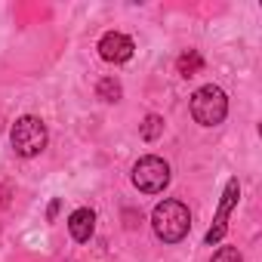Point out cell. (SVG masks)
Wrapping results in <instances>:
<instances>
[{"label": "cell", "instance_id": "6da1fadb", "mask_svg": "<svg viewBox=\"0 0 262 262\" xmlns=\"http://www.w3.org/2000/svg\"><path fill=\"white\" fill-rule=\"evenodd\" d=\"M151 225H155V234L164 241V244H176L188 234L191 228V216H188V207L182 201H164L155 207L151 213Z\"/></svg>", "mask_w": 262, "mask_h": 262}, {"label": "cell", "instance_id": "7a4b0ae2", "mask_svg": "<svg viewBox=\"0 0 262 262\" xmlns=\"http://www.w3.org/2000/svg\"><path fill=\"white\" fill-rule=\"evenodd\" d=\"M225 114H228V99L219 86L207 83L191 96V117L201 126H216V123L225 120Z\"/></svg>", "mask_w": 262, "mask_h": 262}, {"label": "cell", "instance_id": "3957f363", "mask_svg": "<svg viewBox=\"0 0 262 262\" xmlns=\"http://www.w3.org/2000/svg\"><path fill=\"white\" fill-rule=\"evenodd\" d=\"M10 139H13L16 155L34 158V155H40V151L47 148V123H43L40 117H34V114H25V117L16 120Z\"/></svg>", "mask_w": 262, "mask_h": 262}, {"label": "cell", "instance_id": "277c9868", "mask_svg": "<svg viewBox=\"0 0 262 262\" xmlns=\"http://www.w3.org/2000/svg\"><path fill=\"white\" fill-rule=\"evenodd\" d=\"M133 185L145 194H158L170 185V164L161 161V158H142L136 167H133Z\"/></svg>", "mask_w": 262, "mask_h": 262}, {"label": "cell", "instance_id": "5b68a950", "mask_svg": "<svg viewBox=\"0 0 262 262\" xmlns=\"http://www.w3.org/2000/svg\"><path fill=\"white\" fill-rule=\"evenodd\" d=\"M237 198H241V185H237V179H228L225 194H222V204H219V210H216V219H213L210 231L204 234V244H207V247H213V244H219V241L225 237V228H228V213H231V207L237 204Z\"/></svg>", "mask_w": 262, "mask_h": 262}, {"label": "cell", "instance_id": "8992f818", "mask_svg": "<svg viewBox=\"0 0 262 262\" xmlns=\"http://www.w3.org/2000/svg\"><path fill=\"white\" fill-rule=\"evenodd\" d=\"M99 56L105 59V62H126L129 56H133V40H129L126 34H117V31H111V34H105L102 40H99Z\"/></svg>", "mask_w": 262, "mask_h": 262}, {"label": "cell", "instance_id": "52a82bcc", "mask_svg": "<svg viewBox=\"0 0 262 262\" xmlns=\"http://www.w3.org/2000/svg\"><path fill=\"white\" fill-rule=\"evenodd\" d=\"M93 228H96V213L93 210L80 207V210H74L68 216V231H71L74 241H90L93 237Z\"/></svg>", "mask_w": 262, "mask_h": 262}, {"label": "cell", "instance_id": "ba28073f", "mask_svg": "<svg viewBox=\"0 0 262 262\" xmlns=\"http://www.w3.org/2000/svg\"><path fill=\"white\" fill-rule=\"evenodd\" d=\"M176 68H179V74H182V77H194V74L204 68V56H201L198 50H188V53H182V56H179Z\"/></svg>", "mask_w": 262, "mask_h": 262}, {"label": "cell", "instance_id": "9c48e42d", "mask_svg": "<svg viewBox=\"0 0 262 262\" xmlns=\"http://www.w3.org/2000/svg\"><path fill=\"white\" fill-rule=\"evenodd\" d=\"M96 93H99V99H105V102H117V99H120V83H117L114 77H105V80H99Z\"/></svg>", "mask_w": 262, "mask_h": 262}, {"label": "cell", "instance_id": "30bf717a", "mask_svg": "<svg viewBox=\"0 0 262 262\" xmlns=\"http://www.w3.org/2000/svg\"><path fill=\"white\" fill-rule=\"evenodd\" d=\"M164 133V117H158V114H148L145 117V123H142V139H158Z\"/></svg>", "mask_w": 262, "mask_h": 262}, {"label": "cell", "instance_id": "8fae6325", "mask_svg": "<svg viewBox=\"0 0 262 262\" xmlns=\"http://www.w3.org/2000/svg\"><path fill=\"white\" fill-rule=\"evenodd\" d=\"M210 262H244V259H241L237 247H219V250L213 253V259H210Z\"/></svg>", "mask_w": 262, "mask_h": 262}]
</instances>
